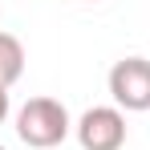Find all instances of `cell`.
<instances>
[{"mask_svg": "<svg viewBox=\"0 0 150 150\" xmlns=\"http://www.w3.org/2000/svg\"><path fill=\"white\" fill-rule=\"evenodd\" d=\"M0 150H4V146H0Z\"/></svg>", "mask_w": 150, "mask_h": 150, "instance_id": "8992f818", "label": "cell"}, {"mask_svg": "<svg viewBox=\"0 0 150 150\" xmlns=\"http://www.w3.org/2000/svg\"><path fill=\"white\" fill-rule=\"evenodd\" d=\"M25 73V45L12 33H0V89L16 85Z\"/></svg>", "mask_w": 150, "mask_h": 150, "instance_id": "277c9868", "label": "cell"}, {"mask_svg": "<svg viewBox=\"0 0 150 150\" xmlns=\"http://www.w3.org/2000/svg\"><path fill=\"white\" fill-rule=\"evenodd\" d=\"M77 142L81 150H122L126 146V114L118 105H93L77 118Z\"/></svg>", "mask_w": 150, "mask_h": 150, "instance_id": "3957f363", "label": "cell"}, {"mask_svg": "<svg viewBox=\"0 0 150 150\" xmlns=\"http://www.w3.org/2000/svg\"><path fill=\"white\" fill-rule=\"evenodd\" d=\"M69 110L61 105L57 98H28L21 110H16V134L21 142L33 150H53L69 138Z\"/></svg>", "mask_w": 150, "mask_h": 150, "instance_id": "6da1fadb", "label": "cell"}, {"mask_svg": "<svg viewBox=\"0 0 150 150\" xmlns=\"http://www.w3.org/2000/svg\"><path fill=\"white\" fill-rule=\"evenodd\" d=\"M4 118H8V89H0V126H4Z\"/></svg>", "mask_w": 150, "mask_h": 150, "instance_id": "5b68a950", "label": "cell"}, {"mask_svg": "<svg viewBox=\"0 0 150 150\" xmlns=\"http://www.w3.org/2000/svg\"><path fill=\"white\" fill-rule=\"evenodd\" d=\"M110 98L118 110H130V114L150 110V61L146 57H122L110 69Z\"/></svg>", "mask_w": 150, "mask_h": 150, "instance_id": "7a4b0ae2", "label": "cell"}]
</instances>
